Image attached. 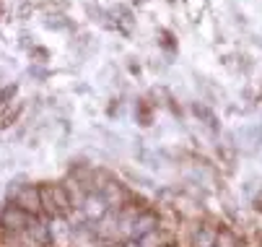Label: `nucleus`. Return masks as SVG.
I'll use <instances>...</instances> for the list:
<instances>
[{
	"mask_svg": "<svg viewBox=\"0 0 262 247\" xmlns=\"http://www.w3.org/2000/svg\"><path fill=\"white\" fill-rule=\"evenodd\" d=\"M236 140L239 146L247 151H257L262 149V125H244L236 130Z\"/></svg>",
	"mask_w": 262,
	"mask_h": 247,
	"instance_id": "1",
	"label": "nucleus"
},
{
	"mask_svg": "<svg viewBox=\"0 0 262 247\" xmlns=\"http://www.w3.org/2000/svg\"><path fill=\"white\" fill-rule=\"evenodd\" d=\"M0 224H3L6 229H29L31 227V219L24 208L18 205H11L3 211V216H0Z\"/></svg>",
	"mask_w": 262,
	"mask_h": 247,
	"instance_id": "2",
	"label": "nucleus"
},
{
	"mask_svg": "<svg viewBox=\"0 0 262 247\" xmlns=\"http://www.w3.org/2000/svg\"><path fill=\"white\" fill-rule=\"evenodd\" d=\"M16 203H18V208H24L26 214H36V211L42 208V195H39V188H31V185H26L18 195H16Z\"/></svg>",
	"mask_w": 262,
	"mask_h": 247,
	"instance_id": "3",
	"label": "nucleus"
},
{
	"mask_svg": "<svg viewBox=\"0 0 262 247\" xmlns=\"http://www.w3.org/2000/svg\"><path fill=\"white\" fill-rule=\"evenodd\" d=\"M83 216L86 219H91V221H99V219H104L106 216V200L101 198V195H86V200H83Z\"/></svg>",
	"mask_w": 262,
	"mask_h": 247,
	"instance_id": "4",
	"label": "nucleus"
},
{
	"mask_svg": "<svg viewBox=\"0 0 262 247\" xmlns=\"http://www.w3.org/2000/svg\"><path fill=\"white\" fill-rule=\"evenodd\" d=\"M192 115L208 128V130H218V117L213 112L210 104H203V101H192Z\"/></svg>",
	"mask_w": 262,
	"mask_h": 247,
	"instance_id": "5",
	"label": "nucleus"
},
{
	"mask_svg": "<svg viewBox=\"0 0 262 247\" xmlns=\"http://www.w3.org/2000/svg\"><path fill=\"white\" fill-rule=\"evenodd\" d=\"M112 16H117L115 24H117V29L122 26V31H127L130 26H135V18H133V13H130L127 6H112Z\"/></svg>",
	"mask_w": 262,
	"mask_h": 247,
	"instance_id": "6",
	"label": "nucleus"
},
{
	"mask_svg": "<svg viewBox=\"0 0 262 247\" xmlns=\"http://www.w3.org/2000/svg\"><path fill=\"white\" fill-rule=\"evenodd\" d=\"M156 229V216L154 214H143L140 219H135V224H133V234L135 237H145L148 232H154Z\"/></svg>",
	"mask_w": 262,
	"mask_h": 247,
	"instance_id": "7",
	"label": "nucleus"
},
{
	"mask_svg": "<svg viewBox=\"0 0 262 247\" xmlns=\"http://www.w3.org/2000/svg\"><path fill=\"white\" fill-rule=\"evenodd\" d=\"M45 29H50V31H68L73 24H70V18H65L62 13H57V16H47L45 21Z\"/></svg>",
	"mask_w": 262,
	"mask_h": 247,
	"instance_id": "8",
	"label": "nucleus"
},
{
	"mask_svg": "<svg viewBox=\"0 0 262 247\" xmlns=\"http://www.w3.org/2000/svg\"><path fill=\"white\" fill-rule=\"evenodd\" d=\"M215 237H218V232H215V229L203 227V229L195 234V244H198V247H215Z\"/></svg>",
	"mask_w": 262,
	"mask_h": 247,
	"instance_id": "9",
	"label": "nucleus"
},
{
	"mask_svg": "<svg viewBox=\"0 0 262 247\" xmlns=\"http://www.w3.org/2000/svg\"><path fill=\"white\" fill-rule=\"evenodd\" d=\"M125 177L130 182H138L140 188H154V180L145 177V174H140V172H135V169H125Z\"/></svg>",
	"mask_w": 262,
	"mask_h": 247,
	"instance_id": "10",
	"label": "nucleus"
},
{
	"mask_svg": "<svg viewBox=\"0 0 262 247\" xmlns=\"http://www.w3.org/2000/svg\"><path fill=\"white\" fill-rule=\"evenodd\" d=\"M52 200H55V208L57 211H68L70 208V198L65 195L62 188H52Z\"/></svg>",
	"mask_w": 262,
	"mask_h": 247,
	"instance_id": "11",
	"label": "nucleus"
},
{
	"mask_svg": "<svg viewBox=\"0 0 262 247\" xmlns=\"http://www.w3.org/2000/svg\"><path fill=\"white\" fill-rule=\"evenodd\" d=\"M50 237H55V239H65V237H70V227H68L62 219H55V224L50 227Z\"/></svg>",
	"mask_w": 262,
	"mask_h": 247,
	"instance_id": "12",
	"label": "nucleus"
},
{
	"mask_svg": "<svg viewBox=\"0 0 262 247\" xmlns=\"http://www.w3.org/2000/svg\"><path fill=\"white\" fill-rule=\"evenodd\" d=\"M29 232H31V237H34L36 242H47V239H50V227H42V224H36V221H31Z\"/></svg>",
	"mask_w": 262,
	"mask_h": 247,
	"instance_id": "13",
	"label": "nucleus"
},
{
	"mask_svg": "<svg viewBox=\"0 0 262 247\" xmlns=\"http://www.w3.org/2000/svg\"><path fill=\"white\" fill-rule=\"evenodd\" d=\"M21 110H24V101H13L11 112H6V117H3V128H11L16 122V117L21 115Z\"/></svg>",
	"mask_w": 262,
	"mask_h": 247,
	"instance_id": "14",
	"label": "nucleus"
},
{
	"mask_svg": "<svg viewBox=\"0 0 262 247\" xmlns=\"http://www.w3.org/2000/svg\"><path fill=\"white\" fill-rule=\"evenodd\" d=\"M101 198H104L106 203H120V200H122V193H120V188H115V185L109 182V185L104 188V195H101Z\"/></svg>",
	"mask_w": 262,
	"mask_h": 247,
	"instance_id": "15",
	"label": "nucleus"
},
{
	"mask_svg": "<svg viewBox=\"0 0 262 247\" xmlns=\"http://www.w3.org/2000/svg\"><path fill=\"white\" fill-rule=\"evenodd\" d=\"M39 195H42V208H47L50 214H55V200H52V188H39Z\"/></svg>",
	"mask_w": 262,
	"mask_h": 247,
	"instance_id": "16",
	"label": "nucleus"
},
{
	"mask_svg": "<svg viewBox=\"0 0 262 247\" xmlns=\"http://www.w3.org/2000/svg\"><path fill=\"white\" fill-rule=\"evenodd\" d=\"M215 247H236V239L231 232H218L215 237Z\"/></svg>",
	"mask_w": 262,
	"mask_h": 247,
	"instance_id": "17",
	"label": "nucleus"
},
{
	"mask_svg": "<svg viewBox=\"0 0 262 247\" xmlns=\"http://www.w3.org/2000/svg\"><path fill=\"white\" fill-rule=\"evenodd\" d=\"M16 84H11V86H3L0 89V107H3V104H11V99H13V94H16Z\"/></svg>",
	"mask_w": 262,
	"mask_h": 247,
	"instance_id": "18",
	"label": "nucleus"
},
{
	"mask_svg": "<svg viewBox=\"0 0 262 247\" xmlns=\"http://www.w3.org/2000/svg\"><path fill=\"white\" fill-rule=\"evenodd\" d=\"M31 57H36V63H45L50 57V52L42 50V47H31Z\"/></svg>",
	"mask_w": 262,
	"mask_h": 247,
	"instance_id": "19",
	"label": "nucleus"
},
{
	"mask_svg": "<svg viewBox=\"0 0 262 247\" xmlns=\"http://www.w3.org/2000/svg\"><path fill=\"white\" fill-rule=\"evenodd\" d=\"M29 76L39 78V81H45V78H47V70H45V68H29Z\"/></svg>",
	"mask_w": 262,
	"mask_h": 247,
	"instance_id": "20",
	"label": "nucleus"
},
{
	"mask_svg": "<svg viewBox=\"0 0 262 247\" xmlns=\"http://www.w3.org/2000/svg\"><path fill=\"white\" fill-rule=\"evenodd\" d=\"M26 13H31V6H29V3H24V6H21V18H24Z\"/></svg>",
	"mask_w": 262,
	"mask_h": 247,
	"instance_id": "21",
	"label": "nucleus"
},
{
	"mask_svg": "<svg viewBox=\"0 0 262 247\" xmlns=\"http://www.w3.org/2000/svg\"><path fill=\"white\" fill-rule=\"evenodd\" d=\"M6 81H8V78H6V70H3V68H0V86H3Z\"/></svg>",
	"mask_w": 262,
	"mask_h": 247,
	"instance_id": "22",
	"label": "nucleus"
},
{
	"mask_svg": "<svg viewBox=\"0 0 262 247\" xmlns=\"http://www.w3.org/2000/svg\"><path fill=\"white\" fill-rule=\"evenodd\" d=\"M133 3H135V6H145V3H148V0H133Z\"/></svg>",
	"mask_w": 262,
	"mask_h": 247,
	"instance_id": "23",
	"label": "nucleus"
},
{
	"mask_svg": "<svg viewBox=\"0 0 262 247\" xmlns=\"http://www.w3.org/2000/svg\"><path fill=\"white\" fill-rule=\"evenodd\" d=\"M125 247H140V242H130V244H125Z\"/></svg>",
	"mask_w": 262,
	"mask_h": 247,
	"instance_id": "24",
	"label": "nucleus"
}]
</instances>
